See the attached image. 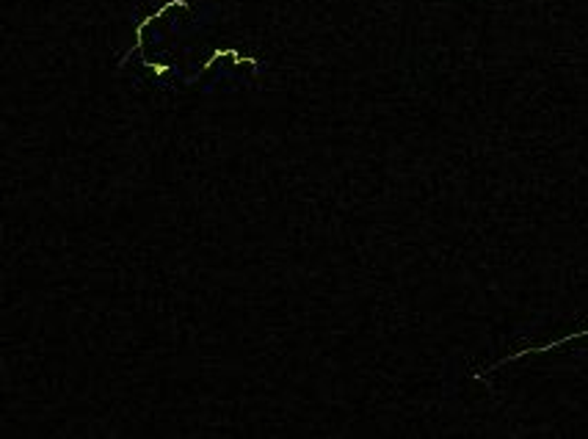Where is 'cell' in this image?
<instances>
[{
    "label": "cell",
    "instance_id": "obj_1",
    "mask_svg": "<svg viewBox=\"0 0 588 439\" xmlns=\"http://www.w3.org/2000/svg\"><path fill=\"white\" fill-rule=\"evenodd\" d=\"M583 335H588V329H583V332H572V335L561 337V340H553V343H547V345H538V348H525V351L509 354L506 360H500L497 365H506V362H511V360H519V357H525V354H544V351H553V348H558V345H563V343H569V340H575V337H583Z\"/></svg>",
    "mask_w": 588,
    "mask_h": 439
}]
</instances>
